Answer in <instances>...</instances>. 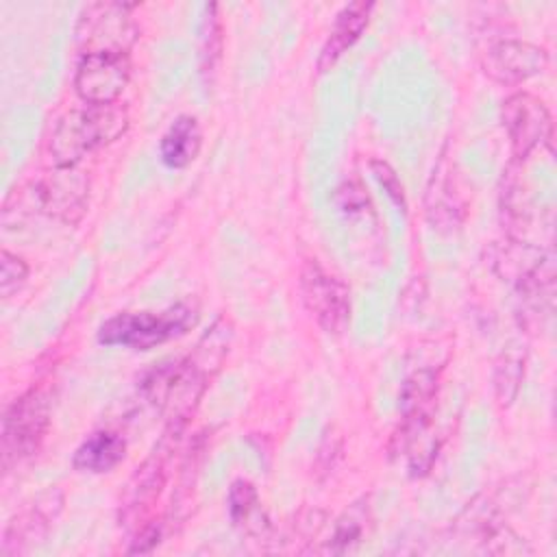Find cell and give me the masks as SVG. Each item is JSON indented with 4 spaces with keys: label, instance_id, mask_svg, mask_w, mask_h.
Returning a JSON list of instances; mask_svg holds the SVG:
<instances>
[{
    "label": "cell",
    "instance_id": "cb8c5ba5",
    "mask_svg": "<svg viewBox=\"0 0 557 557\" xmlns=\"http://www.w3.org/2000/svg\"><path fill=\"white\" fill-rule=\"evenodd\" d=\"M335 205L348 213V215H355V213H366L370 211V198L366 194V189L361 187L359 181H346L337 187L335 191Z\"/></svg>",
    "mask_w": 557,
    "mask_h": 557
},
{
    "label": "cell",
    "instance_id": "30bf717a",
    "mask_svg": "<svg viewBox=\"0 0 557 557\" xmlns=\"http://www.w3.org/2000/svg\"><path fill=\"white\" fill-rule=\"evenodd\" d=\"M61 507H63V494L59 490H48V492L39 494L24 513L15 516L7 524L0 553L2 555H20L35 542L44 540L50 531L52 520L59 516Z\"/></svg>",
    "mask_w": 557,
    "mask_h": 557
},
{
    "label": "cell",
    "instance_id": "8fae6325",
    "mask_svg": "<svg viewBox=\"0 0 557 557\" xmlns=\"http://www.w3.org/2000/svg\"><path fill=\"white\" fill-rule=\"evenodd\" d=\"M168 440L163 437L161 444L150 453V457L135 470L131 476L124 498H122V518L135 520L146 511L161 494L165 483V457H168Z\"/></svg>",
    "mask_w": 557,
    "mask_h": 557
},
{
    "label": "cell",
    "instance_id": "277c9868",
    "mask_svg": "<svg viewBox=\"0 0 557 557\" xmlns=\"http://www.w3.org/2000/svg\"><path fill=\"white\" fill-rule=\"evenodd\" d=\"M50 426V400L44 392L30 389L13 400L2 418V468L9 472L13 466L33 457Z\"/></svg>",
    "mask_w": 557,
    "mask_h": 557
},
{
    "label": "cell",
    "instance_id": "7c38bea8",
    "mask_svg": "<svg viewBox=\"0 0 557 557\" xmlns=\"http://www.w3.org/2000/svg\"><path fill=\"white\" fill-rule=\"evenodd\" d=\"M374 4L372 2H350L346 4L337 15H335V22L329 30V37L320 50V57H318V72L324 74L329 72L337 61L339 57L361 37V33L366 30L368 22H370V13H372Z\"/></svg>",
    "mask_w": 557,
    "mask_h": 557
},
{
    "label": "cell",
    "instance_id": "3957f363",
    "mask_svg": "<svg viewBox=\"0 0 557 557\" xmlns=\"http://www.w3.org/2000/svg\"><path fill=\"white\" fill-rule=\"evenodd\" d=\"M135 4L91 2L76 24V46L85 54H128L139 37V26L131 15Z\"/></svg>",
    "mask_w": 557,
    "mask_h": 557
},
{
    "label": "cell",
    "instance_id": "9c48e42d",
    "mask_svg": "<svg viewBox=\"0 0 557 557\" xmlns=\"http://www.w3.org/2000/svg\"><path fill=\"white\" fill-rule=\"evenodd\" d=\"M128 81V54H85L76 65L74 89L85 104H113Z\"/></svg>",
    "mask_w": 557,
    "mask_h": 557
},
{
    "label": "cell",
    "instance_id": "d6986e66",
    "mask_svg": "<svg viewBox=\"0 0 557 557\" xmlns=\"http://www.w3.org/2000/svg\"><path fill=\"white\" fill-rule=\"evenodd\" d=\"M228 516L235 527H239L246 533H261L268 527V520L261 509V500L257 494V487L246 481L237 479L228 487Z\"/></svg>",
    "mask_w": 557,
    "mask_h": 557
},
{
    "label": "cell",
    "instance_id": "52a82bcc",
    "mask_svg": "<svg viewBox=\"0 0 557 557\" xmlns=\"http://www.w3.org/2000/svg\"><path fill=\"white\" fill-rule=\"evenodd\" d=\"M500 120L516 161L527 159L537 146L548 144L553 137L550 111L529 91H516L505 98L500 107Z\"/></svg>",
    "mask_w": 557,
    "mask_h": 557
},
{
    "label": "cell",
    "instance_id": "6da1fadb",
    "mask_svg": "<svg viewBox=\"0 0 557 557\" xmlns=\"http://www.w3.org/2000/svg\"><path fill=\"white\" fill-rule=\"evenodd\" d=\"M126 128L128 111L120 102L72 109L57 122L50 135V159L54 168H74L87 152L120 139Z\"/></svg>",
    "mask_w": 557,
    "mask_h": 557
},
{
    "label": "cell",
    "instance_id": "4fadbf2b",
    "mask_svg": "<svg viewBox=\"0 0 557 557\" xmlns=\"http://www.w3.org/2000/svg\"><path fill=\"white\" fill-rule=\"evenodd\" d=\"M202 148V128L194 115H178L159 141L161 161L172 170H183L196 161Z\"/></svg>",
    "mask_w": 557,
    "mask_h": 557
},
{
    "label": "cell",
    "instance_id": "44dd1931",
    "mask_svg": "<svg viewBox=\"0 0 557 557\" xmlns=\"http://www.w3.org/2000/svg\"><path fill=\"white\" fill-rule=\"evenodd\" d=\"M231 324L220 318L207 333L205 337L198 342L196 350L187 357L205 376H213L218 372V368L222 366L224 357L228 355V346H231Z\"/></svg>",
    "mask_w": 557,
    "mask_h": 557
},
{
    "label": "cell",
    "instance_id": "7402d4cb",
    "mask_svg": "<svg viewBox=\"0 0 557 557\" xmlns=\"http://www.w3.org/2000/svg\"><path fill=\"white\" fill-rule=\"evenodd\" d=\"M28 278V263L9 252V250H2L0 252V294L2 298H9L13 292H17Z\"/></svg>",
    "mask_w": 557,
    "mask_h": 557
},
{
    "label": "cell",
    "instance_id": "603a6c76",
    "mask_svg": "<svg viewBox=\"0 0 557 557\" xmlns=\"http://www.w3.org/2000/svg\"><path fill=\"white\" fill-rule=\"evenodd\" d=\"M370 172L372 176L379 181V185L387 191V196L392 198V202L405 213L407 211V198H405V187L398 178V174L394 172V168L387 161L381 159H372L370 161Z\"/></svg>",
    "mask_w": 557,
    "mask_h": 557
},
{
    "label": "cell",
    "instance_id": "9a60e30c",
    "mask_svg": "<svg viewBox=\"0 0 557 557\" xmlns=\"http://www.w3.org/2000/svg\"><path fill=\"white\" fill-rule=\"evenodd\" d=\"M126 455V442L122 435L113 431H96L91 433L72 457V466L78 472L104 474L111 472Z\"/></svg>",
    "mask_w": 557,
    "mask_h": 557
},
{
    "label": "cell",
    "instance_id": "8992f818",
    "mask_svg": "<svg viewBox=\"0 0 557 557\" xmlns=\"http://www.w3.org/2000/svg\"><path fill=\"white\" fill-rule=\"evenodd\" d=\"M37 209L63 224H78L89 205V178L76 168H52L33 183Z\"/></svg>",
    "mask_w": 557,
    "mask_h": 557
},
{
    "label": "cell",
    "instance_id": "5bb4252c",
    "mask_svg": "<svg viewBox=\"0 0 557 557\" xmlns=\"http://www.w3.org/2000/svg\"><path fill=\"white\" fill-rule=\"evenodd\" d=\"M426 218L437 231H453L463 220V200L455 189L450 172L442 165L433 172L426 191Z\"/></svg>",
    "mask_w": 557,
    "mask_h": 557
},
{
    "label": "cell",
    "instance_id": "7a4b0ae2",
    "mask_svg": "<svg viewBox=\"0 0 557 557\" xmlns=\"http://www.w3.org/2000/svg\"><path fill=\"white\" fill-rule=\"evenodd\" d=\"M196 322L198 307L191 302H176L163 311H126L102 322L98 342L104 346L150 350L185 335Z\"/></svg>",
    "mask_w": 557,
    "mask_h": 557
},
{
    "label": "cell",
    "instance_id": "ba28073f",
    "mask_svg": "<svg viewBox=\"0 0 557 557\" xmlns=\"http://www.w3.org/2000/svg\"><path fill=\"white\" fill-rule=\"evenodd\" d=\"M548 67L546 48L522 39H498L481 54V70L500 85H520Z\"/></svg>",
    "mask_w": 557,
    "mask_h": 557
},
{
    "label": "cell",
    "instance_id": "d4e9b609",
    "mask_svg": "<svg viewBox=\"0 0 557 557\" xmlns=\"http://www.w3.org/2000/svg\"><path fill=\"white\" fill-rule=\"evenodd\" d=\"M161 533H163V524L161 522H150V524L139 527V531H137L128 553H150L159 544Z\"/></svg>",
    "mask_w": 557,
    "mask_h": 557
},
{
    "label": "cell",
    "instance_id": "e0dca14e",
    "mask_svg": "<svg viewBox=\"0 0 557 557\" xmlns=\"http://www.w3.org/2000/svg\"><path fill=\"white\" fill-rule=\"evenodd\" d=\"M524 363H527V350L516 342H509L496 357L492 383H494L496 403L500 407H509L516 400L524 379Z\"/></svg>",
    "mask_w": 557,
    "mask_h": 557
},
{
    "label": "cell",
    "instance_id": "2e32d148",
    "mask_svg": "<svg viewBox=\"0 0 557 557\" xmlns=\"http://www.w3.org/2000/svg\"><path fill=\"white\" fill-rule=\"evenodd\" d=\"M437 398V372L416 370L411 372L400 389V413L405 424L433 420V407Z\"/></svg>",
    "mask_w": 557,
    "mask_h": 557
},
{
    "label": "cell",
    "instance_id": "5b68a950",
    "mask_svg": "<svg viewBox=\"0 0 557 557\" xmlns=\"http://www.w3.org/2000/svg\"><path fill=\"white\" fill-rule=\"evenodd\" d=\"M298 292L307 313L326 335H342L350 322L348 285L324 270L320 261L309 259L298 274Z\"/></svg>",
    "mask_w": 557,
    "mask_h": 557
},
{
    "label": "cell",
    "instance_id": "ffe728a7",
    "mask_svg": "<svg viewBox=\"0 0 557 557\" xmlns=\"http://www.w3.org/2000/svg\"><path fill=\"white\" fill-rule=\"evenodd\" d=\"M372 516H370V505L368 498H359L357 503H352L335 522L333 535L329 540L326 550L335 553V555H346L359 548V544L363 542L366 533H368V524H370Z\"/></svg>",
    "mask_w": 557,
    "mask_h": 557
},
{
    "label": "cell",
    "instance_id": "ac0fdd59",
    "mask_svg": "<svg viewBox=\"0 0 557 557\" xmlns=\"http://www.w3.org/2000/svg\"><path fill=\"white\" fill-rule=\"evenodd\" d=\"M198 33H200V37H198L200 76H202L205 85H211L213 76L218 72V63L222 59V48H224V28H222L218 4H213V2L205 4Z\"/></svg>",
    "mask_w": 557,
    "mask_h": 557
}]
</instances>
